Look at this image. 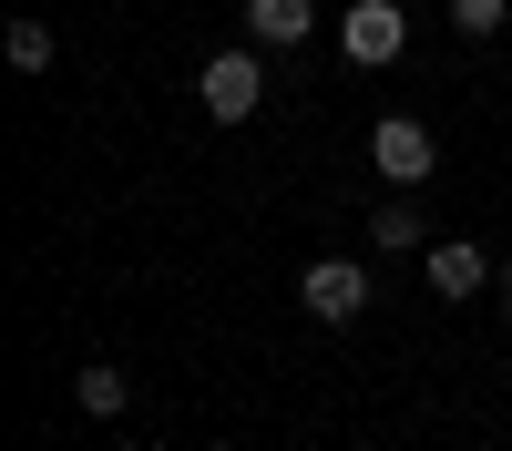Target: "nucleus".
<instances>
[{"instance_id": "2", "label": "nucleus", "mask_w": 512, "mask_h": 451, "mask_svg": "<svg viewBox=\"0 0 512 451\" xmlns=\"http://www.w3.org/2000/svg\"><path fill=\"white\" fill-rule=\"evenodd\" d=\"M297 298H308V318L349 328V318L369 308V267H359V257H308V267H297Z\"/></svg>"}, {"instance_id": "3", "label": "nucleus", "mask_w": 512, "mask_h": 451, "mask_svg": "<svg viewBox=\"0 0 512 451\" xmlns=\"http://www.w3.org/2000/svg\"><path fill=\"white\" fill-rule=\"evenodd\" d=\"M338 52H349V62H400L410 52V11H400V0H359V11H338Z\"/></svg>"}, {"instance_id": "8", "label": "nucleus", "mask_w": 512, "mask_h": 451, "mask_svg": "<svg viewBox=\"0 0 512 451\" xmlns=\"http://www.w3.org/2000/svg\"><path fill=\"white\" fill-rule=\"evenodd\" d=\"M82 410H93V421H123V410H134V380H123L113 359H93L82 369Z\"/></svg>"}, {"instance_id": "10", "label": "nucleus", "mask_w": 512, "mask_h": 451, "mask_svg": "<svg viewBox=\"0 0 512 451\" xmlns=\"http://www.w3.org/2000/svg\"><path fill=\"white\" fill-rule=\"evenodd\" d=\"M502 21H512V0H451V31L461 41H492Z\"/></svg>"}, {"instance_id": "4", "label": "nucleus", "mask_w": 512, "mask_h": 451, "mask_svg": "<svg viewBox=\"0 0 512 451\" xmlns=\"http://www.w3.org/2000/svg\"><path fill=\"white\" fill-rule=\"evenodd\" d=\"M369 164H379L390 185H431L441 144H431V123H410V113H379V134H369Z\"/></svg>"}, {"instance_id": "5", "label": "nucleus", "mask_w": 512, "mask_h": 451, "mask_svg": "<svg viewBox=\"0 0 512 451\" xmlns=\"http://www.w3.org/2000/svg\"><path fill=\"white\" fill-rule=\"evenodd\" d=\"M420 277H431V298H482V287H502V257H482L472 236H451V246H420Z\"/></svg>"}, {"instance_id": "7", "label": "nucleus", "mask_w": 512, "mask_h": 451, "mask_svg": "<svg viewBox=\"0 0 512 451\" xmlns=\"http://www.w3.org/2000/svg\"><path fill=\"white\" fill-rule=\"evenodd\" d=\"M369 236H379V257H420V246H431V226H420V205H410V195H390V205H379V216H369Z\"/></svg>"}, {"instance_id": "1", "label": "nucleus", "mask_w": 512, "mask_h": 451, "mask_svg": "<svg viewBox=\"0 0 512 451\" xmlns=\"http://www.w3.org/2000/svg\"><path fill=\"white\" fill-rule=\"evenodd\" d=\"M195 103L216 123H256V113H267V62H256V52H216L195 72Z\"/></svg>"}, {"instance_id": "11", "label": "nucleus", "mask_w": 512, "mask_h": 451, "mask_svg": "<svg viewBox=\"0 0 512 451\" xmlns=\"http://www.w3.org/2000/svg\"><path fill=\"white\" fill-rule=\"evenodd\" d=\"M502 308H512V257H502Z\"/></svg>"}, {"instance_id": "6", "label": "nucleus", "mask_w": 512, "mask_h": 451, "mask_svg": "<svg viewBox=\"0 0 512 451\" xmlns=\"http://www.w3.org/2000/svg\"><path fill=\"white\" fill-rule=\"evenodd\" d=\"M246 31H256V52H297L318 31V0H246Z\"/></svg>"}, {"instance_id": "12", "label": "nucleus", "mask_w": 512, "mask_h": 451, "mask_svg": "<svg viewBox=\"0 0 512 451\" xmlns=\"http://www.w3.org/2000/svg\"><path fill=\"white\" fill-rule=\"evenodd\" d=\"M113 451H144V441H113Z\"/></svg>"}, {"instance_id": "9", "label": "nucleus", "mask_w": 512, "mask_h": 451, "mask_svg": "<svg viewBox=\"0 0 512 451\" xmlns=\"http://www.w3.org/2000/svg\"><path fill=\"white\" fill-rule=\"evenodd\" d=\"M52 52H62L52 21H11V62H21V72H52Z\"/></svg>"}]
</instances>
